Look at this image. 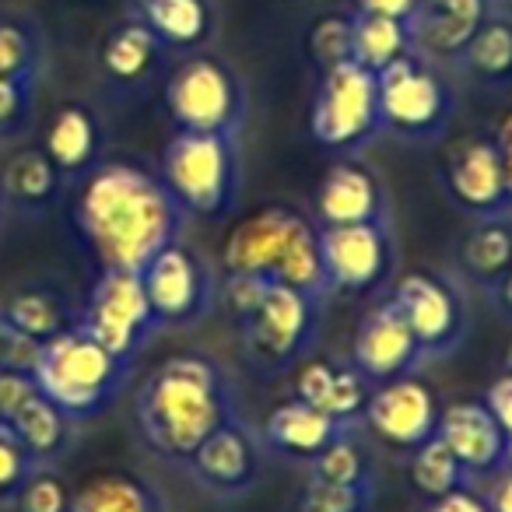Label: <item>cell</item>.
<instances>
[{"label": "cell", "instance_id": "4", "mask_svg": "<svg viewBox=\"0 0 512 512\" xmlns=\"http://www.w3.org/2000/svg\"><path fill=\"white\" fill-rule=\"evenodd\" d=\"M130 372L134 362L102 348L88 330L74 323L71 330L43 344L32 379L39 393L53 400L74 425H85L116 404L123 386L130 383Z\"/></svg>", "mask_w": 512, "mask_h": 512}, {"label": "cell", "instance_id": "6", "mask_svg": "<svg viewBox=\"0 0 512 512\" xmlns=\"http://www.w3.org/2000/svg\"><path fill=\"white\" fill-rule=\"evenodd\" d=\"M320 316V295L271 281L253 313L235 323L242 334V355H246L249 369L264 379H278L285 372L299 369V362L313 355Z\"/></svg>", "mask_w": 512, "mask_h": 512}, {"label": "cell", "instance_id": "15", "mask_svg": "<svg viewBox=\"0 0 512 512\" xmlns=\"http://www.w3.org/2000/svg\"><path fill=\"white\" fill-rule=\"evenodd\" d=\"M442 190L474 218L512 214V186L495 137H467L456 144L442 165Z\"/></svg>", "mask_w": 512, "mask_h": 512}, {"label": "cell", "instance_id": "14", "mask_svg": "<svg viewBox=\"0 0 512 512\" xmlns=\"http://www.w3.org/2000/svg\"><path fill=\"white\" fill-rule=\"evenodd\" d=\"M439 397L435 390L418 376H397L386 383L372 386V397L365 404L362 421L376 432V439H383L386 446L414 453L418 446H425L439 428Z\"/></svg>", "mask_w": 512, "mask_h": 512}, {"label": "cell", "instance_id": "46", "mask_svg": "<svg viewBox=\"0 0 512 512\" xmlns=\"http://www.w3.org/2000/svg\"><path fill=\"white\" fill-rule=\"evenodd\" d=\"M495 144H498V155H502V165H505V176H509V186H512V113L498 123L495 130Z\"/></svg>", "mask_w": 512, "mask_h": 512}, {"label": "cell", "instance_id": "29", "mask_svg": "<svg viewBox=\"0 0 512 512\" xmlns=\"http://www.w3.org/2000/svg\"><path fill=\"white\" fill-rule=\"evenodd\" d=\"M71 512H165L155 484L130 470H102L74 488Z\"/></svg>", "mask_w": 512, "mask_h": 512}, {"label": "cell", "instance_id": "27", "mask_svg": "<svg viewBox=\"0 0 512 512\" xmlns=\"http://www.w3.org/2000/svg\"><path fill=\"white\" fill-rule=\"evenodd\" d=\"M460 271L484 292L512 271V214L474 218V228L460 242Z\"/></svg>", "mask_w": 512, "mask_h": 512}, {"label": "cell", "instance_id": "44", "mask_svg": "<svg viewBox=\"0 0 512 512\" xmlns=\"http://www.w3.org/2000/svg\"><path fill=\"white\" fill-rule=\"evenodd\" d=\"M355 4H358V11H369V15H386V18H400V22H411L421 0H355Z\"/></svg>", "mask_w": 512, "mask_h": 512}, {"label": "cell", "instance_id": "30", "mask_svg": "<svg viewBox=\"0 0 512 512\" xmlns=\"http://www.w3.org/2000/svg\"><path fill=\"white\" fill-rule=\"evenodd\" d=\"M414 53L411 43V25L400 18L369 15V11H355L351 15V60L362 64L365 71L383 74L390 64L404 60Z\"/></svg>", "mask_w": 512, "mask_h": 512}, {"label": "cell", "instance_id": "3", "mask_svg": "<svg viewBox=\"0 0 512 512\" xmlns=\"http://www.w3.org/2000/svg\"><path fill=\"white\" fill-rule=\"evenodd\" d=\"M225 274H253L292 285L309 295H327L320 256V228L288 204L246 214L221 242Z\"/></svg>", "mask_w": 512, "mask_h": 512}, {"label": "cell", "instance_id": "45", "mask_svg": "<svg viewBox=\"0 0 512 512\" xmlns=\"http://www.w3.org/2000/svg\"><path fill=\"white\" fill-rule=\"evenodd\" d=\"M484 502H488V509H491V512H512V467L498 470V474H495V484L488 488Z\"/></svg>", "mask_w": 512, "mask_h": 512}, {"label": "cell", "instance_id": "32", "mask_svg": "<svg viewBox=\"0 0 512 512\" xmlns=\"http://www.w3.org/2000/svg\"><path fill=\"white\" fill-rule=\"evenodd\" d=\"M456 64L470 74L474 81L488 88H509L512 85V18L488 15L481 29L474 32L463 46Z\"/></svg>", "mask_w": 512, "mask_h": 512}, {"label": "cell", "instance_id": "42", "mask_svg": "<svg viewBox=\"0 0 512 512\" xmlns=\"http://www.w3.org/2000/svg\"><path fill=\"white\" fill-rule=\"evenodd\" d=\"M484 404H488V411L495 414V421L505 432V439H512V376L509 372H502V376L488 386Z\"/></svg>", "mask_w": 512, "mask_h": 512}, {"label": "cell", "instance_id": "41", "mask_svg": "<svg viewBox=\"0 0 512 512\" xmlns=\"http://www.w3.org/2000/svg\"><path fill=\"white\" fill-rule=\"evenodd\" d=\"M32 393H36V379L25 376V372L0 369V421H8Z\"/></svg>", "mask_w": 512, "mask_h": 512}, {"label": "cell", "instance_id": "31", "mask_svg": "<svg viewBox=\"0 0 512 512\" xmlns=\"http://www.w3.org/2000/svg\"><path fill=\"white\" fill-rule=\"evenodd\" d=\"M0 320L8 323L15 334L46 344L64 330H71L78 316L53 288H22L0 306Z\"/></svg>", "mask_w": 512, "mask_h": 512}, {"label": "cell", "instance_id": "8", "mask_svg": "<svg viewBox=\"0 0 512 512\" xmlns=\"http://www.w3.org/2000/svg\"><path fill=\"white\" fill-rule=\"evenodd\" d=\"M379 120L383 130L400 141L428 144L446 134L453 120V88L421 53H407L404 60L376 74Z\"/></svg>", "mask_w": 512, "mask_h": 512}, {"label": "cell", "instance_id": "50", "mask_svg": "<svg viewBox=\"0 0 512 512\" xmlns=\"http://www.w3.org/2000/svg\"><path fill=\"white\" fill-rule=\"evenodd\" d=\"M4 207H8V204H4V193H0V214H4Z\"/></svg>", "mask_w": 512, "mask_h": 512}, {"label": "cell", "instance_id": "33", "mask_svg": "<svg viewBox=\"0 0 512 512\" xmlns=\"http://www.w3.org/2000/svg\"><path fill=\"white\" fill-rule=\"evenodd\" d=\"M46 64L43 32L25 15H0V78L39 81Z\"/></svg>", "mask_w": 512, "mask_h": 512}, {"label": "cell", "instance_id": "21", "mask_svg": "<svg viewBox=\"0 0 512 512\" xmlns=\"http://www.w3.org/2000/svg\"><path fill=\"white\" fill-rule=\"evenodd\" d=\"M372 386L376 383L362 376L355 365H337L330 358H309V362H299V372H295V397L330 414L341 425L362 421Z\"/></svg>", "mask_w": 512, "mask_h": 512}, {"label": "cell", "instance_id": "39", "mask_svg": "<svg viewBox=\"0 0 512 512\" xmlns=\"http://www.w3.org/2000/svg\"><path fill=\"white\" fill-rule=\"evenodd\" d=\"M36 467L39 463L22 446L15 428L8 421H0V502H15V495L22 491V484L29 481V474Z\"/></svg>", "mask_w": 512, "mask_h": 512}, {"label": "cell", "instance_id": "24", "mask_svg": "<svg viewBox=\"0 0 512 512\" xmlns=\"http://www.w3.org/2000/svg\"><path fill=\"white\" fill-rule=\"evenodd\" d=\"M162 39L141 22V18H127L106 36L99 53L102 74L120 88H137L155 74V67L162 64Z\"/></svg>", "mask_w": 512, "mask_h": 512}, {"label": "cell", "instance_id": "16", "mask_svg": "<svg viewBox=\"0 0 512 512\" xmlns=\"http://www.w3.org/2000/svg\"><path fill=\"white\" fill-rule=\"evenodd\" d=\"M260 467H264L260 439L239 418L225 421L218 432L207 435L197 446V453L186 460V470L193 474V481L218 498L246 495L256 484V477H260Z\"/></svg>", "mask_w": 512, "mask_h": 512}, {"label": "cell", "instance_id": "38", "mask_svg": "<svg viewBox=\"0 0 512 512\" xmlns=\"http://www.w3.org/2000/svg\"><path fill=\"white\" fill-rule=\"evenodd\" d=\"M71 484L53 467H36L15 495L18 512H71Z\"/></svg>", "mask_w": 512, "mask_h": 512}, {"label": "cell", "instance_id": "34", "mask_svg": "<svg viewBox=\"0 0 512 512\" xmlns=\"http://www.w3.org/2000/svg\"><path fill=\"white\" fill-rule=\"evenodd\" d=\"M407 477H411V484L428 498V502L470 484L467 470L460 467V460L449 453V446L439 439V435H432L425 446L414 449L411 463H407Z\"/></svg>", "mask_w": 512, "mask_h": 512}, {"label": "cell", "instance_id": "12", "mask_svg": "<svg viewBox=\"0 0 512 512\" xmlns=\"http://www.w3.org/2000/svg\"><path fill=\"white\" fill-rule=\"evenodd\" d=\"M141 281L162 330L197 327L218 302V281L211 267L183 242L165 246L141 271Z\"/></svg>", "mask_w": 512, "mask_h": 512}, {"label": "cell", "instance_id": "40", "mask_svg": "<svg viewBox=\"0 0 512 512\" xmlns=\"http://www.w3.org/2000/svg\"><path fill=\"white\" fill-rule=\"evenodd\" d=\"M36 85L39 81L0 78V137L22 134L36 113Z\"/></svg>", "mask_w": 512, "mask_h": 512}, {"label": "cell", "instance_id": "1", "mask_svg": "<svg viewBox=\"0 0 512 512\" xmlns=\"http://www.w3.org/2000/svg\"><path fill=\"white\" fill-rule=\"evenodd\" d=\"M190 214L176 204L165 183L130 162H99L71 204L78 242L99 271H137L179 242Z\"/></svg>", "mask_w": 512, "mask_h": 512}, {"label": "cell", "instance_id": "20", "mask_svg": "<svg viewBox=\"0 0 512 512\" xmlns=\"http://www.w3.org/2000/svg\"><path fill=\"white\" fill-rule=\"evenodd\" d=\"M488 8L491 0H421L407 22L414 53L425 60H460L463 46L491 15Z\"/></svg>", "mask_w": 512, "mask_h": 512}, {"label": "cell", "instance_id": "19", "mask_svg": "<svg viewBox=\"0 0 512 512\" xmlns=\"http://www.w3.org/2000/svg\"><path fill=\"white\" fill-rule=\"evenodd\" d=\"M316 218H320V228L386 221L390 211H386V190L379 176L369 165L351 162V158L330 165L316 190Z\"/></svg>", "mask_w": 512, "mask_h": 512}, {"label": "cell", "instance_id": "5", "mask_svg": "<svg viewBox=\"0 0 512 512\" xmlns=\"http://www.w3.org/2000/svg\"><path fill=\"white\" fill-rule=\"evenodd\" d=\"M239 137L176 130L162 151V183L186 214L221 221L239 204Z\"/></svg>", "mask_w": 512, "mask_h": 512}, {"label": "cell", "instance_id": "11", "mask_svg": "<svg viewBox=\"0 0 512 512\" xmlns=\"http://www.w3.org/2000/svg\"><path fill=\"white\" fill-rule=\"evenodd\" d=\"M320 256L327 292L365 295L376 292L397 271V242L386 221L362 225H327L320 228Z\"/></svg>", "mask_w": 512, "mask_h": 512}, {"label": "cell", "instance_id": "23", "mask_svg": "<svg viewBox=\"0 0 512 512\" xmlns=\"http://www.w3.org/2000/svg\"><path fill=\"white\" fill-rule=\"evenodd\" d=\"M43 151L64 179H85L102 158V123L85 102H64L46 123Z\"/></svg>", "mask_w": 512, "mask_h": 512}, {"label": "cell", "instance_id": "43", "mask_svg": "<svg viewBox=\"0 0 512 512\" xmlns=\"http://www.w3.org/2000/svg\"><path fill=\"white\" fill-rule=\"evenodd\" d=\"M425 512H491V509H488V502H484V495L470 491V484H467V488H460V491L432 498Z\"/></svg>", "mask_w": 512, "mask_h": 512}, {"label": "cell", "instance_id": "9", "mask_svg": "<svg viewBox=\"0 0 512 512\" xmlns=\"http://www.w3.org/2000/svg\"><path fill=\"white\" fill-rule=\"evenodd\" d=\"M309 134L327 151H358L376 141L383 134L376 74L355 60L320 74L309 106Z\"/></svg>", "mask_w": 512, "mask_h": 512}, {"label": "cell", "instance_id": "18", "mask_svg": "<svg viewBox=\"0 0 512 512\" xmlns=\"http://www.w3.org/2000/svg\"><path fill=\"white\" fill-rule=\"evenodd\" d=\"M449 453L460 460L470 481L477 477H495L505 470V432L498 428L495 414L488 411L484 400H463L439 414V428H435Z\"/></svg>", "mask_w": 512, "mask_h": 512}, {"label": "cell", "instance_id": "13", "mask_svg": "<svg viewBox=\"0 0 512 512\" xmlns=\"http://www.w3.org/2000/svg\"><path fill=\"white\" fill-rule=\"evenodd\" d=\"M393 306L411 327L414 341H418L421 355L428 358H446L463 344L470 330L467 299L453 281L432 271H411L397 281L393 288Z\"/></svg>", "mask_w": 512, "mask_h": 512}, {"label": "cell", "instance_id": "47", "mask_svg": "<svg viewBox=\"0 0 512 512\" xmlns=\"http://www.w3.org/2000/svg\"><path fill=\"white\" fill-rule=\"evenodd\" d=\"M488 295H491V299H495V306L502 309V313H505V316H509V320H512V271L505 274V278L498 281V285L491 288Z\"/></svg>", "mask_w": 512, "mask_h": 512}, {"label": "cell", "instance_id": "10", "mask_svg": "<svg viewBox=\"0 0 512 512\" xmlns=\"http://www.w3.org/2000/svg\"><path fill=\"white\" fill-rule=\"evenodd\" d=\"M78 327L127 362H137L144 344L162 330L137 271H99L78 316Z\"/></svg>", "mask_w": 512, "mask_h": 512}, {"label": "cell", "instance_id": "7", "mask_svg": "<svg viewBox=\"0 0 512 512\" xmlns=\"http://www.w3.org/2000/svg\"><path fill=\"white\" fill-rule=\"evenodd\" d=\"M165 109L176 130L239 137L246 120V88L225 60L190 53L165 81Z\"/></svg>", "mask_w": 512, "mask_h": 512}, {"label": "cell", "instance_id": "35", "mask_svg": "<svg viewBox=\"0 0 512 512\" xmlns=\"http://www.w3.org/2000/svg\"><path fill=\"white\" fill-rule=\"evenodd\" d=\"M306 60L316 74H327L351 60V15L330 11L313 18L306 32Z\"/></svg>", "mask_w": 512, "mask_h": 512}, {"label": "cell", "instance_id": "37", "mask_svg": "<svg viewBox=\"0 0 512 512\" xmlns=\"http://www.w3.org/2000/svg\"><path fill=\"white\" fill-rule=\"evenodd\" d=\"M369 505L372 488H365V484H330L320 477H309L295 512H369Z\"/></svg>", "mask_w": 512, "mask_h": 512}, {"label": "cell", "instance_id": "36", "mask_svg": "<svg viewBox=\"0 0 512 512\" xmlns=\"http://www.w3.org/2000/svg\"><path fill=\"white\" fill-rule=\"evenodd\" d=\"M309 477H320V481L330 484H365V488H372V463L365 449L355 442V435L348 432L309 463Z\"/></svg>", "mask_w": 512, "mask_h": 512}, {"label": "cell", "instance_id": "48", "mask_svg": "<svg viewBox=\"0 0 512 512\" xmlns=\"http://www.w3.org/2000/svg\"><path fill=\"white\" fill-rule=\"evenodd\" d=\"M8 344H11V327L0 320V369H4V362H8Z\"/></svg>", "mask_w": 512, "mask_h": 512}, {"label": "cell", "instance_id": "17", "mask_svg": "<svg viewBox=\"0 0 512 512\" xmlns=\"http://www.w3.org/2000/svg\"><path fill=\"white\" fill-rule=\"evenodd\" d=\"M421 362H425V355H421L400 309L393 306V299L379 302L358 327L355 344H351V365L372 383H386V379L414 372Z\"/></svg>", "mask_w": 512, "mask_h": 512}, {"label": "cell", "instance_id": "26", "mask_svg": "<svg viewBox=\"0 0 512 512\" xmlns=\"http://www.w3.org/2000/svg\"><path fill=\"white\" fill-rule=\"evenodd\" d=\"M137 18L162 39L165 50L197 53L214 36L211 0H137Z\"/></svg>", "mask_w": 512, "mask_h": 512}, {"label": "cell", "instance_id": "49", "mask_svg": "<svg viewBox=\"0 0 512 512\" xmlns=\"http://www.w3.org/2000/svg\"><path fill=\"white\" fill-rule=\"evenodd\" d=\"M505 372L512 376V344H509V351H505Z\"/></svg>", "mask_w": 512, "mask_h": 512}, {"label": "cell", "instance_id": "28", "mask_svg": "<svg viewBox=\"0 0 512 512\" xmlns=\"http://www.w3.org/2000/svg\"><path fill=\"white\" fill-rule=\"evenodd\" d=\"M8 425L15 428V435L22 439V446L29 449L39 467H53L57 460H64L67 449L74 446V428H78L53 400H46L43 393H39V386H36V393L11 414Z\"/></svg>", "mask_w": 512, "mask_h": 512}, {"label": "cell", "instance_id": "25", "mask_svg": "<svg viewBox=\"0 0 512 512\" xmlns=\"http://www.w3.org/2000/svg\"><path fill=\"white\" fill-rule=\"evenodd\" d=\"M60 190H64V176L50 162L43 148H25L4 162L0 169V193L4 204L18 207L25 214H46L57 204Z\"/></svg>", "mask_w": 512, "mask_h": 512}, {"label": "cell", "instance_id": "2", "mask_svg": "<svg viewBox=\"0 0 512 512\" xmlns=\"http://www.w3.org/2000/svg\"><path fill=\"white\" fill-rule=\"evenodd\" d=\"M232 418H239L235 386L211 355H172L137 386L134 421L141 442L179 467Z\"/></svg>", "mask_w": 512, "mask_h": 512}, {"label": "cell", "instance_id": "22", "mask_svg": "<svg viewBox=\"0 0 512 512\" xmlns=\"http://www.w3.org/2000/svg\"><path fill=\"white\" fill-rule=\"evenodd\" d=\"M351 425H341L330 414L316 411L306 400H288V404L274 407L271 418L264 425V446L274 453L288 456V460L313 463L327 446H334L341 435H348Z\"/></svg>", "mask_w": 512, "mask_h": 512}]
</instances>
